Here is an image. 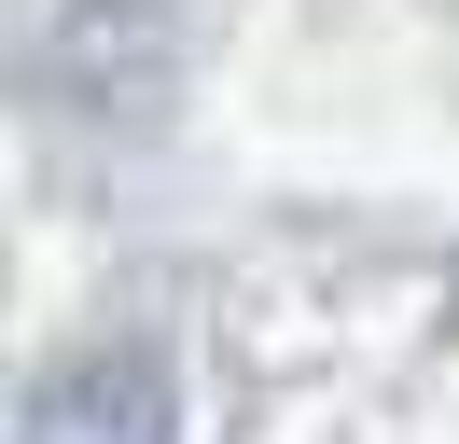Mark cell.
I'll return each instance as SVG.
<instances>
[{"label": "cell", "mask_w": 459, "mask_h": 444, "mask_svg": "<svg viewBox=\"0 0 459 444\" xmlns=\"http://www.w3.org/2000/svg\"><path fill=\"white\" fill-rule=\"evenodd\" d=\"M168 361L153 347H112V361H84V375H56L42 388V431L29 444H168Z\"/></svg>", "instance_id": "1"}]
</instances>
